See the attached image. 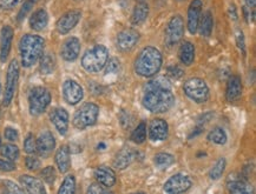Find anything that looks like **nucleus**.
I'll use <instances>...</instances> for the list:
<instances>
[{
    "label": "nucleus",
    "mask_w": 256,
    "mask_h": 194,
    "mask_svg": "<svg viewBox=\"0 0 256 194\" xmlns=\"http://www.w3.org/2000/svg\"><path fill=\"white\" fill-rule=\"evenodd\" d=\"M175 104L170 81L165 77H157L146 84L143 96V105L152 113L168 112Z\"/></svg>",
    "instance_id": "f257e3e1"
},
{
    "label": "nucleus",
    "mask_w": 256,
    "mask_h": 194,
    "mask_svg": "<svg viewBox=\"0 0 256 194\" xmlns=\"http://www.w3.org/2000/svg\"><path fill=\"white\" fill-rule=\"evenodd\" d=\"M162 61V53L156 47H144L135 60V71L138 76L150 78L160 72Z\"/></svg>",
    "instance_id": "f03ea898"
},
{
    "label": "nucleus",
    "mask_w": 256,
    "mask_h": 194,
    "mask_svg": "<svg viewBox=\"0 0 256 194\" xmlns=\"http://www.w3.org/2000/svg\"><path fill=\"white\" fill-rule=\"evenodd\" d=\"M44 38H42L40 36H36V34H25L19 41V51L23 66H33L44 53Z\"/></svg>",
    "instance_id": "7ed1b4c3"
},
{
    "label": "nucleus",
    "mask_w": 256,
    "mask_h": 194,
    "mask_svg": "<svg viewBox=\"0 0 256 194\" xmlns=\"http://www.w3.org/2000/svg\"><path fill=\"white\" fill-rule=\"evenodd\" d=\"M109 60V50L103 45H96L85 52L82 58V66L86 72L97 73L105 67Z\"/></svg>",
    "instance_id": "20e7f679"
},
{
    "label": "nucleus",
    "mask_w": 256,
    "mask_h": 194,
    "mask_svg": "<svg viewBox=\"0 0 256 194\" xmlns=\"http://www.w3.org/2000/svg\"><path fill=\"white\" fill-rule=\"evenodd\" d=\"M51 102V93L47 88L37 86L33 87L28 94V108L33 116L43 114Z\"/></svg>",
    "instance_id": "39448f33"
},
{
    "label": "nucleus",
    "mask_w": 256,
    "mask_h": 194,
    "mask_svg": "<svg viewBox=\"0 0 256 194\" xmlns=\"http://www.w3.org/2000/svg\"><path fill=\"white\" fill-rule=\"evenodd\" d=\"M99 116V107L93 102H86L73 116V126L78 130L93 126Z\"/></svg>",
    "instance_id": "423d86ee"
},
{
    "label": "nucleus",
    "mask_w": 256,
    "mask_h": 194,
    "mask_svg": "<svg viewBox=\"0 0 256 194\" xmlns=\"http://www.w3.org/2000/svg\"><path fill=\"white\" fill-rule=\"evenodd\" d=\"M184 93L188 98L197 104H203L209 98V88L206 81L201 78H190L183 85Z\"/></svg>",
    "instance_id": "0eeeda50"
},
{
    "label": "nucleus",
    "mask_w": 256,
    "mask_h": 194,
    "mask_svg": "<svg viewBox=\"0 0 256 194\" xmlns=\"http://www.w3.org/2000/svg\"><path fill=\"white\" fill-rule=\"evenodd\" d=\"M18 79H19V64L16 59H13V60L10 62V65H8V68H7L6 85H5L4 100H2V105H4V106H8V105L12 102Z\"/></svg>",
    "instance_id": "6e6552de"
},
{
    "label": "nucleus",
    "mask_w": 256,
    "mask_h": 194,
    "mask_svg": "<svg viewBox=\"0 0 256 194\" xmlns=\"http://www.w3.org/2000/svg\"><path fill=\"white\" fill-rule=\"evenodd\" d=\"M184 34V21L180 14H176L168 22L165 28V44L168 47H174L182 40Z\"/></svg>",
    "instance_id": "1a4fd4ad"
},
{
    "label": "nucleus",
    "mask_w": 256,
    "mask_h": 194,
    "mask_svg": "<svg viewBox=\"0 0 256 194\" xmlns=\"http://www.w3.org/2000/svg\"><path fill=\"white\" fill-rule=\"evenodd\" d=\"M191 179L186 174L177 173L168 179L164 184V192L170 194L184 193L191 187Z\"/></svg>",
    "instance_id": "9d476101"
},
{
    "label": "nucleus",
    "mask_w": 256,
    "mask_h": 194,
    "mask_svg": "<svg viewBox=\"0 0 256 194\" xmlns=\"http://www.w3.org/2000/svg\"><path fill=\"white\" fill-rule=\"evenodd\" d=\"M63 97L69 105H77L79 101H82L83 97H84V91L78 82L72 80V79H68L63 84Z\"/></svg>",
    "instance_id": "9b49d317"
},
{
    "label": "nucleus",
    "mask_w": 256,
    "mask_h": 194,
    "mask_svg": "<svg viewBox=\"0 0 256 194\" xmlns=\"http://www.w3.org/2000/svg\"><path fill=\"white\" fill-rule=\"evenodd\" d=\"M56 148V139L50 131H45L36 140V153L42 158H48Z\"/></svg>",
    "instance_id": "f8f14e48"
},
{
    "label": "nucleus",
    "mask_w": 256,
    "mask_h": 194,
    "mask_svg": "<svg viewBox=\"0 0 256 194\" xmlns=\"http://www.w3.org/2000/svg\"><path fill=\"white\" fill-rule=\"evenodd\" d=\"M140 40V33L135 28H125L117 36V47L122 52H129L137 45Z\"/></svg>",
    "instance_id": "ddd939ff"
},
{
    "label": "nucleus",
    "mask_w": 256,
    "mask_h": 194,
    "mask_svg": "<svg viewBox=\"0 0 256 194\" xmlns=\"http://www.w3.org/2000/svg\"><path fill=\"white\" fill-rule=\"evenodd\" d=\"M82 17V12L79 10H72L69 11L65 14H63L59 18V20L57 21V31L60 34H66L70 32L71 30H73L76 27V25L78 24Z\"/></svg>",
    "instance_id": "4468645a"
},
{
    "label": "nucleus",
    "mask_w": 256,
    "mask_h": 194,
    "mask_svg": "<svg viewBox=\"0 0 256 194\" xmlns=\"http://www.w3.org/2000/svg\"><path fill=\"white\" fill-rule=\"evenodd\" d=\"M227 187L230 193L234 194H250L254 192L252 185L242 176L235 173L230 174L227 179Z\"/></svg>",
    "instance_id": "2eb2a0df"
},
{
    "label": "nucleus",
    "mask_w": 256,
    "mask_h": 194,
    "mask_svg": "<svg viewBox=\"0 0 256 194\" xmlns=\"http://www.w3.org/2000/svg\"><path fill=\"white\" fill-rule=\"evenodd\" d=\"M50 120L62 136H65V134L68 133L69 113L65 108L63 107L53 108L50 113Z\"/></svg>",
    "instance_id": "dca6fc26"
},
{
    "label": "nucleus",
    "mask_w": 256,
    "mask_h": 194,
    "mask_svg": "<svg viewBox=\"0 0 256 194\" xmlns=\"http://www.w3.org/2000/svg\"><path fill=\"white\" fill-rule=\"evenodd\" d=\"M202 1L201 0H192L188 8V26L189 32L195 34L198 30V24H200L201 12H202Z\"/></svg>",
    "instance_id": "f3484780"
},
{
    "label": "nucleus",
    "mask_w": 256,
    "mask_h": 194,
    "mask_svg": "<svg viewBox=\"0 0 256 194\" xmlns=\"http://www.w3.org/2000/svg\"><path fill=\"white\" fill-rule=\"evenodd\" d=\"M80 53V41L78 38H68L63 44L62 50H60V54H62V58L65 61H74L78 58Z\"/></svg>",
    "instance_id": "a211bd4d"
},
{
    "label": "nucleus",
    "mask_w": 256,
    "mask_h": 194,
    "mask_svg": "<svg viewBox=\"0 0 256 194\" xmlns=\"http://www.w3.org/2000/svg\"><path fill=\"white\" fill-rule=\"evenodd\" d=\"M169 127L165 120L163 119H154L149 126V138L152 141H162L168 138Z\"/></svg>",
    "instance_id": "6ab92c4d"
},
{
    "label": "nucleus",
    "mask_w": 256,
    "mask_h": 194,
    "mask_svg": "<svg viewBox=\"0 0 256 194\" xmlns=\"http://www.w3.org/2000/svg\"><path fill=\"white\" fill-rule=\"evenodd\" d=\"M13 34V28L11 26L2 27L1 37H0V61L1 62L7 60L11 47H12Z\"/></svg>",
    "instance_id": "aec40b11"
},
{
    "label": "nucleus",
    "mask_w": 256,
    "mask_h": 194,
    "mask_svg": "<svg viewBox=\"0 0 256 194\" xmlns=\"http://www.w3.org/2000/svg\"><path fill=\"white\" fill-rule=\"evenodd\" d=\"M19 181L27 193H32V194L46 193V190L44 187V184H43V181L40 180V179L36 178V176H31V175H26V174H24V175L20 176Z\"/></svg>",
    "instance_id": "412c9836"
},
{
    "label": "nucleus",
    "mask_w": 256,
    "mask_h": 194,
    "mask_svg": "<svg viewBox=\"0 0 256 194\" xmlns=\"http://www.w3.org/2000/svg\"><path fill=\"white\" fill-rule=\"evenodd\" d=\"M94 178L97 182L106 188H110L116 184V173L110 167L99 166L94 170Z\"/></svg>",
    "instance_id": "4be33fe9"
},
{
    "label": "nucleus",
    "mask_w": 256,
    "mask_h": 194,
    "mask_svg": "<svg viewBox=\"0 0 256 194\" xmlns=\"http://www.w3.org/2000/svg\"><path fill=\"white\" fill-rule=\"evenodd\" d=\"M242 94V82L241 79L237 76L230 77L227 84V91H226V98L229 102L236 101Z\"/></svg>",
    "instance_id": "5701e85b"
},
{
    "label": "nucleus",
    "mask_w": 256,
    "mask_h": 194,
    "mask_svg": "<svg viewBox=\"0 0 256 194\" xmlns=\"http://www.w3.org/2000/svg\"><path fill=\"white\" fill-rule=\"evenodd\" d=\"M57 167H58L60 173H66L71 167V158H70V148L65 145L60 146L57 151L56 156H54Z\"/></svg>",
    "instance_id": "b1692460"
},
{
    "label": "nucleus",
    "mask_w": 256,
    "mask_h": 194,
    "mask_svg": "<svg viewBox=\"0 0 256 194\" xmlns=\"http://www.w3.org/2000/svg\"><path fill=\"white\" fill-rule=\"evenodd\" d=\"M30 27L32 28L33 31H37V32H40L44 28L47 26L48 24V14L45 10L43 8H39L37 10L36 12L32 13V16L30 17Z\"/></svg>",
    "instance_id": "393cba45"
},
{
    "label": "nucleus",
    "mask_w": 256,
    "mask_h": 194,
    "mask_svg": "<svg viewBox=\"0 0 256 194\" xmlns=\"http://www.w3.org/2000/svg\"><path fill=\"white\" fill-rule=\"evenodd\" d=\"M178 58L182 64L190 66L195 60V46L190 41H184L178 50Z\"/></svg>",
    "instance_id": "a878e982"
},
{
    "label": "nucleus",
    "mask_w": 256,
    "mask_h": 194,
    "mask_svg": "<svg viewBox=\"0 0 256 194\" xmlns=\"http://www.w3.org/2000/svg\"><path fill=\"white\" fill-rule=\"evenodd\" d=\"M149 16V5L145 1L137 2L134 11L131 14V24L132 25H140L146 20Z\"/></svg>",
    "instance_id": "bb28decb"
},
{
    "label": "nucleus",
    "mask_w": 256,
    "mask_h": 194,
    "mask_svg": "<svg viewBox=\"0 0 256 194\" xmlns=\"http://www.w3.org/2000/svg\"><path fill=\"white\" fill-rule=\"evenodd\" d=\"M136 153L130 148H124L116 155V159L114 161V166L118 170H124L128 166H130L131 162L134 161Z\"/></svg>",
    "instance_id": "cd10ccee"
},
{
    "label": "nucleus",
    "mask_w": 256,
    "mask_h": 194,
    "mask_svg": "<svg viewBox=\"0 0 256 194\" xmlns=\"http://www.w3.org/2000/svg\"><path fill=\"white\" fill-rule=\"evenodd\" d=\"M212 26H214V19H212V14L210 11H207L203 14L202 18L200 19V24H198V28H200L201 36L209 37L212 32Z\"/></svg>",
    "instance_id": "c85d7f7f"
},
{
    "label": "nucleus",
    "mask_w": 256,
    "mask_h": 194,
    "mask_svg": "<svg viewBox=\"0 0 256 194\" xmlns=\"http://www.w3.org/2000/svg\"><path fill=\"white\" fill-rule=\"evenodd\" d=\"M56 67V61L54 57L51 53L43 54L40 57V72L43 74H51Z\"/></svg>",
    "instance_id": "c756f323"
},
{
    "label": "nucleus",
    "mask_w": 256,
    "mask_h": 194,
    "mask_svg": "<svg viewBox=\"0 0 256 194\" xmlns=\"http://www.w3.org/2000/svg\"><path fill=\"white\" fill-rule=\"evenodd\" d=\"M76 192V179L72 174H69L62 182V186L59 187V194H73Z\"/></svg>",
    "instance_id": "7c9ffc66"
},
{
    "label": "nucleus",
    "mask_w": 256,
    "mask_h": 194,
    "mask_svg": "<svg viewBox=\"0 0 256 194\" xmlns=\"http://www.w3.org/2000/svg\"><path fill=\"white\" fill-rule=\"evenodd\" d=\"M0 153L2 158H6L8 160L16 161L19 158V148L13 144H6L0 147Z\"/></svg>",
    "instance_id": "2f4dec72"
},
{
    "label": "nucleus",
    "mask_w": 256,
    "mask_h": 194,
    "mask_svg": "<svg viewBox=\"0 0 256 194\" xmlns=\"http://www.w3.org/2000/svg\"><path fill=\"white\" fill-rule=\"evenodd\" d=\"M175 162V158L169 153H158L155 156V164L158 168L161 170H164V168H168L169 166H171L172 164Z\"/></svg>",
    "instance_id": "473e14b6"
},
{
    "label": "nucleus",
    "mask_w": 256,
    "mask_h": 194,
    "mask_svg": "<svg viewBox=\"0 0 256 194\" xmlns=\"http://www.w3.org/2000/svg\"><path fill=\"white\" fill-rule=\"evenodd\" d=\"M146 139V125L144 122H140L138 126L135 128V131L131 134V140L135 144H143Z\"/></svg>",
    "instance_id": "72a5a7b5"
},
{
    "label": "nucleus",
    "mask_w": 256,
    "mask_h": 194,
    "mask_svg": "<svg viewBox=\"0 0 256 194\" xmlns=\"http://www.w3.org/2000/svg\"><path fill=\"white\" fill-rule=\"evenodd\" d=\"M208 139L214 142V144L224 145L227 142V134L224 132L223 128L216 127L208 134Z\"/></svg>",
    "instance_id": "f704fd0d"
},
{
    "label": "nucleus",
    "mask_w": 256,
    "mask_h": 194,
    "mask_svg": "<svg viewBox=\"0 0 256 194\" xmlns=\"http://www.w3.org/2000/svg\"><path fill=\"white\" fill-rule=\"evenodd\" d=\"M224 170H226V159H218L216 164L214 165V167H212L210 172H209V178H210L211 180H217V179H220L221 176H222Z\"/></svg>",
    "instance_id": "c9c22d12"
},
{
    "label": "nucleus",
    "mask_w": 256,
    "mask_h": 194,
    "mask_svg": "<svg viewBox=\"0 0 256 194\" xmlns=\"http://www.w3.org/2000/svg\"><path fill=\"white\" fill-rule=\"evenodd\" d=\"M40 176H42L43 180H44L45 182H47L48 185H52L57 178L56 170H54V167H52V166L45 167L44 170L40 172Z\"/></svg>",
    "instance_id": "e433bc0d"
},
{
    "label": "nucleus",
    "mask_w": 256,
    "mask_h": 194,
    "mask_svg": "<svg viewBox=\"0 0 256 194\" xmlns=\"http://www.w3.org/2000/svg\"><path fill=\"white\" fill-rule=\"evenodd\" d=\"M24 150L28 154L36 153V138L32 133L27 134L26 139L24 141Z\"/></svg>",
    "instance_id": "4c0bfd02"
},
{
    "label": "nucleus",
    "mask_w": 256,
    "mask_h": 194,
    "mask_svg": "<svg viewBox=\"0 0 256 194\" xmlns=\"http://www.w3.org/2000/svg\"><path fill=\"white\" fill-rule=\"evenodd\" d=\"M34 4H36V0H26V1L24 2V5H23V7L20 8V11L18 13V18H17L18 19V21H22L23 19L27 16L28 12L32 10Z\"/></svg>",
    "instance_id": "58836bf2"
},
{
    "label": "nucleus",
    "mask_w": 256,
    "mask_h": 194,
    "mask_svg": "<svg viewBox=\"0 0 256 194\" xmlns=\"http://www.w3.org/2000/svg\"><path fill=\"white\" fill-rule=\"evenodd\" d=\"M106 68H105V74H111V73H117L118 72L119 67H120V62L118 59L112 58L110 60H108L106 62Z\"/></svg>",
    "instance_id": "ea45409f"
},
{
    "label": "nucleus",
    "mask_w": 256,
    "mask_h": 194,
    "mask_svg": "<svg viewBox=\"0 0 256 194\" xmlns=\"http://www.w3.org/2000/svg\"><path fill=\"white\" fill-rule=\"evenodd\" d=\"M25 165H26L27 170L30 171H37L40 167V160L38 158L33 155H28L26 159H25Z\"/></svg>",
    "instance_id": "a19ab883"
},
{
    "label": "nucleus",
    "mask_w": 256,
    "mask_h": 194,
    "mask_svg": "<svg viewBox=\"0 0 256 194\" xmlns=\"http://www.w3.org/2000/svg\"><path fill=\"white\" fill-rule=\"evenodd\" d=\"M22 1L23 0H0V10L10 11L18 6Z\"/></svg>",
    "instance_id": "79ce46f5"
},
{
    "label": "nucleus",
    "mask_w": 256,
    "mask_h": 194,
    "mask_svg": "<svg viewBox=\"0 0 256 194\" xmlns=\"http://www.w3.org/2000/svg\"><path fill=\"white\" fill-rule=\"evenodd\" d=\"M16 170V164L13 160H8V159H0V171L2 172H11V171Z\"/></svg>",
    "instance_id": "37998d69"
},
{
    "label": "nucleus",
    "mask_w": 256,
    "mask_h": 194,
    "mask_svg": "<svg viewBox=\"0 0 256 194\" xmlns=\"http://www.w3.org/2000/svg\"><path fill=\"white\" fill-rule=\"evenodd\" d=\"M88 193L89 194H103V193H109V190L106 187L100 185L99 182L97 184H92L90 185V187L88 188Z\"/></svg>",
    "instance_id": "c03bdc74"
},
{
    "label": "nucleus",
    "mask_w": 256,
    "mask_h": 194,
    "mask_svg": "<svg viewBox=\"0 0 256 194\" xmlns=\"http://www.w3.org/2000/svg\"><path fill=\"white\" fill-rule=\"evenodd\" d=\"M4 136H5V138H6L8 141L13 142V141L18 140L19 134H18V132H17L16 128H13V127H6V128H5Z\"/></svg>",
    "instance_id": "a18cd8bd"
},
{
    "label": "nucleus",
    "mask_w": 256,
    "mask_h": 194,
    "mask_svg": "<svg viewBox=\"0 0 256 194\" xmlns=\"http://www.w3.org/2000/svg\"><path fill=\"white\" fill-rule=\"evenodd\" d=\"M5 188L7 190L8 193H24V190H22L19 186H17L13 181L10 180H5L4 181Z\"/></svg>",
    "instance_id": "49530a36"
},
{
    "label": "nucleus",
    "mask_w": 256,
    "mask_h": 194,
    "mask_svg": "<svg viewBox=\"0 0 256 194\" xmlns=\"http://www.w3.org/2000/svg\"><path fill=\"white\" fill-rule=\"evenodd\" d=\"M236 44L238 48L242 51V53H246V42H244V36L242 31H236Z\"/></svg>",
    "instance_id": "de8ad7c7"
},
{
    "label": "nucleus",
    "mask_w": 256,
    "mask_h": 194,
    "mask_svg": "<svg viewBox=\"0 0 256 194\" xmlns=\"http://www.w3.org/2000/svg\"><path fill=\"white\" fill-rule=\"evenodd\" d=\"M168 73L172 78L178 79L183 76V70L180 66H170L168 68Z\"/></svg>",
    "instance_id": "09e8293b"
},
{
    "label": "nucleus",
    "mask_w": 256,
    "mask_h": 194,
    "mask_svg": "<svg viewBox=\"0 0 256 194\" xmlns=\"http://www.w3.org/2000/svg\"><path fill=\"white\" fill-rule=\"evenodd\" d=\"M229 16L233 20H236L237 19V12H236V7H235L234 4H232L229 6Z\"/></svg>",
    "instance_id": "8fccbe9b"
},
{
    "label": "nucleus",
    "mask_w": 256,
    "mask_h": 194,
    "mask_svg": "<svg viewBox=\"0 0 256 194\" xmlns=\"http://www.w3.org/2000/svg\"><path fill=\"white\" fill-rule=\"evenodd\" d=\"M246 6L249 7L252 11H255L256 1L255 0H246Z\"/></svg>",
    "instance_id": "3c124183"
},
{
    "label": "nucleus",
    "mask_w": 256,
    "mask_h": 194,
    "mask_svg": "<svg viewBox=\"0 0 256 194\" xmlns=\"http://www.w3.org/2000/svg\"><path fill=\"white\" fill-rule=\"evenodd\" d=\"M137 2H140V1H144V0H136Z\"/></svg>",
    "instance_id": "603ef678"
},
{
    "label": "nucleus",
    "mask_w": 256,
    "mask_h": 194,
    "mask_svg": "<svg viewBox=\"0 0 256 194\" xmlns=\"http://www.w3.org/2000/svg\"><path fill=\"white\" fill-rule=\"evenodd\" d=\"M0 147H1V138H0Z\"/></svg>",
    "instance_id": "864d4df0"
},
{
    "label": "nucleus",
    "mask_w": 256,
    "mask_h": 194,
    "mask_svg": "<svg viewBox=\"0 0 256 194\" xmlns=\"http://www.w3.org/2000/svg\"><path fill=\"white\" fill-rule=\"evenodd\" d=\"M77 1H80V0H77Z\"/></svg>",
    "instance_id": "5fc2aeb1"
}]
</instances>
